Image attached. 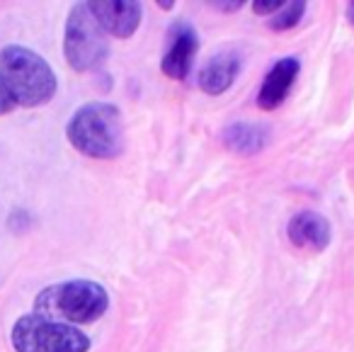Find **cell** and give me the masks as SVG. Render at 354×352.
Listing matches in <instances>:
<instances>
[{"instance_id":"6da1fadb","label":"cell","mask_w":354,"mask_h":352,"mask_svg":"<svg viewBox=\"0 0 354 352\" xmlns=\"http://www.w3.org/2000/svg\"><path fill=\"white\" fill-rule=\"evenodd\" d=\"M0 80L15 105L39 107L56 95L59 80L51 66L27 46H6L0 51Z\"/></svg>"},{"instance_id":"7a4b0ae2","label":"cell","mask_w":354,"mask_h":352,"mask_svg":"<svg viewBox=\"0 0 354 352\" xmlns=\"http://www.w3.org/2000/svg\"><path fill=\"white\" fill-rule=\"evenodd\" d=\"M109 297L104 287L90 279H71L54 287H46L39 292L35 301V313L46 321L68 323V326H80V323H93L107 311Z\"/></svg>"},{"instance_id":"3957f363","label":"cell","mask_w":354,"mask_h":352,"mask_svg":"<svg viewBox=\"0 0 354 352\" xmlns=\"http://www.w3.org/2000/svg\"><path fill=\"white\" fill-rule=\"evenodd\" d=\"M68 141L83 156L107 161L124 151V122L122 114L114 105L107 103H90L83 105L78 112L71 117Z\"/></svg>"},{"instance_id":"277c9868","label":"cell","mask_w":354,"mask_h":352,"mask_svg":"<svg viewBox=\"0 0 354 352\" xmlns=\"http://www.w3.org/2000/svg\"><path fill=\"white\" fill-rule=\"evenodd\" d=\"M12 347L17 352H88L90 337L68 323L46 321L37 316H22L12 326Z\"/></svg>"},{"instance_id":"5b68a950","label":"cell","mask_w":354,"mask_h":352,"mask_svg":"<svg viewBox=\"0 0 354 352\" xmlns=\"http://www.w3.org/2000/svg\"><path fill=\"white\" fill-rule=\"evenodd\" d=\"M107 32L100 27L95 15L90 12L88 3H80L71 10L64 35V54L73 71H93L107 59L109 44Z\"/></svg>"},{"instance_id":"8992f818","label":"cell","mask_w":354,"mask_h":352,"mask_svg":"<svg viewBox=\"0 0 354 352\" xmlns=\"http://www.w3.org/2000/svg\"><path fill=\"white\" fill-rule=\"evenodd\" d=\"M88 8L100 27L114 37H131L143 17V8L136 0H97L88 3Z\"/></svg>"},{"instance_id":"52a82bcc","label":"cell","mask_w":354,"mask_h":352,"mask_svg":"<svg viewBox=\"0 0 354 352\" xmlns=\"http://www.w3.org/2000/svg\"><path fill=\"white\" fill-rule=\"evenodd\" d=\"M197 35L187 22H177L170 32V39H167V51L160 61V69L167 78L172 80H185L192 69V61L197 56Z\"/></svg>"},{"instance_id":"ba28073f","label":"cell","mask_w":354,"mask_h":352,"mask_svg":"<svg viewBox=\"0 0 354 352\" xmlns=\"http://www.w3.org/2000/svg\"><path fill=\"white\" fill-rule=\"evenodd\" d=\"M289 240L299 248H313L325 250L330 243V224L323 214L318 211H299L291 216L289 226H286Z\"/></svg>"},{"instance_id":"9c48e42d","label":"cell","mask_w":354,"mask_h":352,"mask_svg":"<svg viewBox=\"0 0 354 352\" xmlns=\"http://www.w3.org/2000/svg\"><path fill=\"white\" fill-rule=\"evenodd\" d=\"M241 73V56L236 51H221L214 54L199 73V88L209 95H221L236 83Z\"/></svg>"},{"instance_id":"30bf717a","label":"cell","mask_w":354,"mask_h":352,"mask_svg":"<svg viewBox=\"0 0 354 352\" xmlns=\"http://www.w3.org/2000/svg\"><path fill=\"white\" fill-rule=\"evenodd\" d=\"M299 61L296 59H281L272 66V71L267 73L265 83L260 88V95H257V105L262 109H277L289 95L291 85H294L296 76H299Z\"/></svg>"},{"instance_id":"8fae6325","label":"cell","mask_w":354,"mask_h":352,"mask_svg":"<svg viewBox=\"0 0 354 352\" xmlns=\"http://www.w3.org/2000/svg\"><path fill=\"white\" fill-rule=\"evenodd\" d=\"M221 139L233 153L252 156V153L262 151V148L267 146V141H270V129H267L265 124L233 122L223 129Z\"/></svg>"},{"instance_id":"7c38bea8","label":"cell","mask_w":354,"mask_h":352,"mask_svg":"<svg viewBox=\"0 0 354 352\" xmlns=\"http://www.w3.org/2000/svg\"><path fill=\"white\" fill-rule=\"evenodd\" d=\"M304 12H306V3H301V0H294V3H284V6H281L279 10L274 12V17L270 20V27L274 32L291 30V27H296L301 22Z\"/></svg>"},{"instance_id":"4fadbf2b","label":"cell","mask_w":354,"mask_h":352,"mask_svg":"<svg viewBox=\"0 0 354 352\" xmlns=\"http://www.w3.org/2000/svg\"><path fill=\"white\" fill-rule=\"evenodd\" d=\"M284 6L281 0H255L252 8H255L257 15H270V12H277L279 8Z\"/></svg>"},{"instance_id":"5bb4252c","label":"cell","mask_w":354,"mask_h":352,"mask_svg":"<svg viewBox=\"0 0 354 352\" xmlns=\"http://www.w3.org/2000/svg\"><path fill=\"white\" fill-rule=\"evenodd\" d=\"M12 107H15V103L10 100V95H8V90H6V85H3V80H0V114H8Z\"/></svg>"},{"instance_id":"9a60e30c","label":"cell","mask_w":354,"mask_h":352,"mask_svg":"<svg viewBox=\"0 0 354 352\" xmlns=\"http://www.w3.org/2000/svg\"><path fill=\"white\" fill-rule=\"evenodd\" d=\"M347 17H349V22L354 25V3H349V10H347Z\"/></svg>"},{"instance_id":"2e32d148","label":"cell","mask_w":354,"mask_h":352,"mask_svg":"<svg viewBox=\"0 0 354 352\" xmlns=\"http://www.w3.org/2000/svg\"><path fill=\"white\" fill-rule=\"evenodd\" d=\"M158 6H160V8H172V3H170V0H165V3H162V0H158Z\"/></svg>"}]
</instances>
